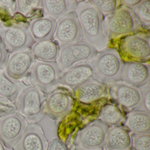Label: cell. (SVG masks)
Instances as JSON below:
<instances>
[{
  "label": "cell",
  "mask_w": 150,
  "mask_h": 150,
  "mask_svg": "<svg viewBox=\"0 0 150 150\" xmlns=\"http://www.w3.org/2000/svg\"><path fill=\"white\" fill-rule=\"evenodd\" d=\"M109 128L106 124L98 119H96L78 131L75 144L86 150H103Z\"/></svg>",
  "instance_id": "8"
},
{
  "label": "cell",
  "mask_w": 150,
  "mask_h": 150,
  "mask_svg": "<svg viewBox=\"0 0 150 150\" xmlns=\"http://www.w3.org/2000/svg\"><path fill=\"white\" fill-rule=\"evenodd\" d=\"M0 8L5 10L12 16L16 13V1H0Z\"/></svg>",
  "instance_id": "33"
},
{
  "label": "cell",
  "mask_w": 150,
  "mask_h": 150,
  "mask_svg": "<svg viewBox=\"0 0 150 150\" xmlns=\"http://www.w3.org/2000/svg\"><path fill=\"white\" fill-rule=\"evenodd\" d=\"M0 150H7L4 145L0 142Z\"/></svg>",
  "instance_id": "36"
},
{
  "label": "cell",
  "mask_w": 150,
  "mask_h": 150,
  "mask_svg": "<svg viewBox=\"0 0 150 150\" xmlns=\"http://www.w3.org/2000/svg\"><path fill=\"white\" fill-rule=\"evenodd\" d=\"M46 99V94L41 90L33 85H29L21 90L15 105L18 112L28 121L37 123L45 115Z\"/></svg>",
  "instance_id": "4"
},
{
  "label": "cell",
  "mask_w": 150,
  "mask_h": 150,
  "mask_svg": "<svg viewBox=\"0 0 150 150\" xmlns=\"http://www.w3.org/2000/svg\"><path fill=\"white\" fill-rule=\"evenodd\" d=\"M88 1L103 16H107L112 14L121 5L120 1L117 0H92Z\"/></svg>",
  "instance_id": "27"
},
{
  "label": "cell",
  "mask_w": 150,
  "mask_h": 150,
  "mask_svg": "<svg viewBox=\"0 0 150 150\" xmlns=\"http://www.w3.org/2000/svg\"><path fill=\"white\" fill-rule=\"evenodd\" d=\"M132 150V149H130V150Z\"/></svg>",
  "instance_id": "39"
},
{
  "label": "cell",
  "mask_w": 150,
  "mask_h": 150,
  "mask_svg": "<svg viewBox=\"0 0 150 150\" xmlns=\"http://www.w3.org/2000/svg\"><path fill=\"white\" fill-rule=\"evenodd\" d=\"M35 63V58L30 50L18 51L10 56L4 71L10 78L21 81L29 75Z\"/></svg>",
  "instance_id": "14"
},
{
  "label": "cell",
  "mask_w": 150,
  "mask_h": 150,
  "mask_svg": "<svg viewBox=\"0 0 150 150\" xmlns=\"http://www.w3.org/2000/svg\"><path fill=\"white\" fill-rule=\"evenodd\" d=\"M109 94L123 112L137 111L141 106L142 95L139 88L125 82H117L110 85Z\"/></svg>",
  "instance_id": "12"
},
{
  "label": "cell",
  "mask_w": 150,
  "mask_h": 150,
  "mask_svg": "<svg viewBox=\"0 0 150 150\" xmlns=\"http://www.w3.org/2000/svg\"><path fill=\"white\" fill-rule=\"evenodd\" d=\"M98 52L95 47L84 40L60 45L57 63L62 71L64 72L78 64L91 61Z\"/></svg>",
  "instance_id": "6"
},
{
  "label": "cell",
  "mask_w": 150,
  "mask_h": 150,
  "mask_svg": "<svg viewBox=\"0 0 150 150\" xmlns=\"http://www.w3.org/2000/svg\"><path fill=\"white\" fill-rule=\"evenodd\" d=\"M30 49L35 59L44 62H56L60 45L53 40H45L35 42Z\"/></svg>",
  "instance_id": "22"
},
{
  "label": "cell",
  "mask_w": 150,
  "mask_h": 150,
  "mask_svg": "<svg viewBox=\"0 0 150 150\" xmlns=\"http://www.w3.org/2000/svg\"><path fill=\"white\" fill-rule=\"evenodd\" d=\"M54 38L59 45L75 43L83 39L82 28L75 11L65 15L57 21Z\"/></svg>",
  "instance_id": "13"
},
{
  "label": "cell",
  "mask_w": 150,
  "mask_h": 150,
  "mask_svg": "<svg viewBox=\"0 0 150 150\" xmlns=\"http://www.w3.org/2000/svg\"><path fill=\"white\" fill-rule=\"evenodd\" d=\"M0 40L9 54L29 50L35 43L29 24L24 22L1 24Z\"/></svg>",
  "instance_id": "5"
},
{
  "label": "cell",
  "mask_w": 150,
  "mask_h": 150,
  "mask_svg": "<svg viewBox=\"0 0 150 150\" xmlns=\"http://www.w3.org/2000/svg\"><path fill=\"white\" fill-rule=\"evenodd\" d=\"M124 58L129 61H149L150 57V37L149 33L139 32L125 36L119 45Z\"/></svg>",
  "instance_id": "9"
},
{
  "label": "cell",
  "mask_w": 150,
  "mask_h": 150,
  "mask_svg": "<svg viewBox=\"0 0 150 150\" xmlns=\"http://www.w3.org/2000/svg\"><path fill=\"white\" fill-rule=\"evenodd\" d=\"M105 150H128L132 149V139L130 132L123 126L110 127L108 131Z\"/></svg>",
  "instance_id": "19"
},
{
  "label": "cell",
  "mask_w": 150,
  "mask_h": 150,
  "mask_svg": "<svg viewBox=\"0 0 150 150\" xmlns=\"http://www.w3.org/2000/svg\"><path fill=\"white\" fill-rule=\"evenodd\" d=\"M74 103L73 96L69 90L57 88L46 97L45 112L52 120H60L71 112Z\"/></svg>",
  "instance_id": "11"
},
{
  "label": "cell",
  "mask_w": 150,
  "mask_h": 150,
  "mask_svg": "<svg viewBox=\"0 0 150 150\" xmlns=\"http://www.w3.org/2000/svg\"><path fill=\"white\" fill-rule=\"evenodd\" d=\"M141 25L148 29L150 26V1L143 0L133 10Z\"/></svg>",
  "instance_id": "26"
},
{
  "label": "cell",
  "mask_w": 150,
  "mask_h": 150,
  "mask_svg": "<svg viewBox=\"0 0 150 150\" xmlns=\"http://www.w3.org/2000/svg\"><path fill=\"white\" fill-rule=\"evenodd\" d=\"M104 21L109 40L125 37L142 27L133 11L124 5H120L114 12L106 16Z\"/></svg>",
  "instance_id": "3"
},
{
  "label": "cell",
  "mask_w": 150,
  "mask_h": 150,
  "mask_svg": "<svg viewBox=\"0 0 150 150\" xmlns=\"http://www.w3.org/2000/svg\"><path fill=\"white\" fill-rule=\"evenodd\" d=\"M93 77V71L89 62L78 64L62 74L60 84L73 90Z\"/></svg>",
  "instance_id": "18"
},
{
  "label": "cell",
  "mask_w": 150,
  "mask_h": 150,
  "mask_svg": "<svg viewBox=\"0 0 150 150\" xmlns=\"http://www.w3.org/2000/svg\"><path fill=\"white\" fill-rule=\"evenodd\" d=\"M25 85L21 81L10 78L4 69L0 70V96L11 102H16Z\"/></svg>",
  "instance_id": "24"
},
{
  "label": "cell",
  "mask_w": 150,
  "mask_h": 150,
  "mask_svg": "<svg viewBox=\"0 0 150 150\" xmlns=\"http://www.w3.org/2000/svg\"><path fill=\"white\" fill-rule=\"evenodd\" d=\"M123 126L132 134L150 133V114L139 111L128 112L123 121Z\"/></svg>",
  "instance_id": "21"
},
{
  "label": "cell",
  "mask_w": 150,
  "mask_h": 150,
  "mask_svg": "<svg viewBox=\"0 0 150 150\" xmlns=\"http://www.w3.org/2000/svg\"><path fill=\"white\" fill-rule=\"evenodd\" d=\"M16 107L14 103L0 96V117L16 112Z\"/></svg>",
  "instance_id": "31"
},
{
  "label": "cell",
  "mask_w": 150,
  "mask_h": 150,
  "mask_svg": "<svg viewBox=\"0 0 150 150\" xmlns=\"http://www.w3.org/2000/svg\"><path fill=\"white\" fill-rule=\"evenodd\" d=\"M28 124L19 112L0 117V142L8 150L13 149Z\"/></svg>",
  "instance_id": "10"
},
{
  "label": "cell",
  "mask_w": 150,
  "mask_h": 150,
  "mask_svg": "<svg viewBox=\"0 0 150 150\" xmlns=\"http://www.w3.org/2000/svg\"><path fill=\"white\" fill-rule=\"evenodd\" d=\"M73 92L79 102L91 104L108 96L109 88L107 85L92 79L76 88Z\"/></svg>",
  "instance_id": "16"
},
{
  "label": "cell",
  "mask_w": 150,
  "mask_h": 150,
  "mask_svg": "<svg viewBox=\"0 0 150 150\" xmlns=\"http://www.w3.org/2000/svg\"><path fill=\"white\" fill-rule=\"evenodd\" d=\"M62 74L57 62L37 61L31 69L29 81L32 85L48 94L60 84Z\"/></svg>",
  "instance_id": "7"
},
{
  "label": "cell",
  "mask_w": 150,
  "mask_h": 150,
  "mask_svg": "<svg viewBox=\"0 0 150 150\" xmlns=\"http://www.w3.org/2000/svg\"><path fill=\"white\" fill-rule=\"evenodd\" d=\"M1 25V19H0V26Z\"/></svg>",
  "instance_id": "38"
},
{
  "label": "cell",
  "mask_w": 150,
  "mask_h": 150,
  "mask_svg": "<svg viewBox=\"0 0 150 150\" xmlns=\"http://www.w3.org/2000/svg\"><path fill=\"white\" fill-rule=\"evenodd\" d=\"M77 3L75 1L61 0L42 1V8L46 16L55 19H60L70 12L75 11Z\"/></svg>",
  "instance_id": "23"
},
{
  "label": "cell",
  "mask_w": 150,
  "mask_h": 150,
  "mask_svg": "<svg viewBox=\"0 0 150 150\" xmlns=\"http://www.w3.org/2000/svg\"><path fill=\"white\" fill-rule=\"evenodd\" d=\"M125 116L121 109L115 104L108 103L101 109L98 119L106 124L110 127L119 125L124 121Z\"/></svg>",
  "instance_id": "25"
},
{
  "label": "cell",
  "mask_w": 150,
  "mask_h": 150,
  "mask_svg": "<svg viewBox=\"0 0 150 150\" xmlns=\"http://www.w3.org/2000/svg\"><path fill=\"white\" fill-rule=\"evenodd\" d=\"M76 2L75 12L82 28L84 40L92 45L98 51L106 48L109 39L105 30L103 15L89 1Z\"/></svg>",
  "instance_id": "1"
},
{
  "label": "cell",
  "mask_w": 150,
  "mask_h": 150,
  "mask_svg": "<svg viewBox=\"0 0 150 150\" xmlns=\"http://www.w3.org/2000/svg\"><path fill=\"white\" fill-rule=\"evenodd\" d=\"M47 150H69L67 144L59 138H54L48 142Z\"/></svg>",
  "instance_id": "32"
},
{
  "label": "cell",
  "mask_w": 150,
  "mask_h": 150,
  "mask_svg": "<svg viewBox=\"0 0 150 150\" xmlns=\"http://www.w3.org/2000/svg\"><path fill=\"white\" fill-rule=\"evenodd\" d=\"M141 95L142 100L141 106L137 111H142L150 114V82L139 88Z\"/></svg>",
  "instance_id": "30"
},
{
  "label": "cell",
  "mask_w": 150,
  "mask_h": 150,
  "mask_svg": "<svg viewBox=\"0 0 150 150\" xmlns=\"http://www.w3.org/2000/svg\"><path fill=\"white\" fill-rule=\"evenodd\" d=\"M142 1L141 0H128V1H120L121 4H122L123 5H124L127 7H129L130 9H132V10L136 7L137 6H138Z\"/></svg>",
  "instance_id": "35"
},
{
  "label": "cell",
  "mask_w": 150,
  "mask_h": 150,
  "mask_svg": "<svg viewBox=\"0 0 150 150\" xmlns=\"http://www.w3.org/2000/svg\"><path fill=\"white\" fill-rule=\"evenodd\" d=\"M48 141L45 131L39 124L28 123L14 150H47Z\"/></svg>",
  "instance_id": "15"
},
{
  "label": "cell",
  "mask_w": 150,
  "mask_h": 150,
  "mask_svg": "<svg viewBox=\"0 0 150 150\" xmlns=\"http://www.w3.org/2000/svg\"><path fill=\"white\" fill-rule=\"evenodd\" d=\"M89 63L93 68V79L97 81L106 85L123 81L124 63L115 49H103Z\"/></svg>",
  "instance_id": "2"
},
{
  "label": "cell",
  "mask_w": 150,
  "mask_h": 150,
  "mask_svg": "<svg viewBox=\"0 0 150 150\" xmlns=\"http://www.w3.org/2000/svg\"><path fill=\"white\" fill-rule=\"evenodd\" d=\"M56 26V20L48 16L35 18L29 24L30 33L36 42L52 40Z\"/></svg>",
  "instance_id": "20"
},
{
  "label": "cell",
  "mask_w": 150,
  "mask_h": 150,
  "mask_svg": "<svg viewBox=\"0 0 150 150\" xmlns=\"http://www.w3.org/2000/svg\"><path fill=\"white\" fill-rule=\"evenodd\" d=\"M132 149L133 150H150V133L130 134Z\"/></svg>",
  "instance_id": "29"
},
{
  "label": "cell",
  "mask_w": 150,
  "mask_h": 150,
  "mask_svg": "<svg viewBox=\"0 0 150 150\" xmlns=\"http://www.w3.org/2000/svg\"><path fill=\"white\" fill-rule=\"evenodd\" d=\"M42 1H16V12L27 16L33 11L42 8Z\"/></svg>",
  "instance_id": "28"
},
{
  "label": "cell",
  "mask_w": 150,
  "mask_h": 150,
  "mask_svg": "<svg viewBox=\"0 0 150 150\" xmlns=\"http://www.w3.org/2000/svg\"><path fill=\"white\" fill-rule=\"evenodd\" d=\"M86 150V149H83V148H81V147H76L75 148L74 150Z\"/></svg>",
  "instance_id": "37"
},
{
  "label": "cell",
  "mask_w": 150,
  "mask_h": 150,
  "mask_svg": "<svg viewBox=\"0 0 150 150\" xmlns=\"http://www.w3.org/2000/svg\"><path fill=\"white\" fill-rule=\"evenodd\" d=\"M10 54L0 40V70L5 68V65L9 58Z\"/></svg>",
  "instance_id": "34"
},
{
  "label": "cell",
  "mask_w": 150,
  "mask_h": 150,
  "mask_svg": "<svg viewBox=\"0 0 150 150\" xmlns=\"http://www.w3.org/2000/svg\"><path fill=\"white\" fill-rule=\"evenodd\" d=\"M150 79L149 64L138 61H128L124 63V82L137 88H141L150 82Z\"/></svg>",
  "instance_id": "17"
}]
</instances>
